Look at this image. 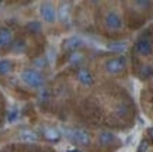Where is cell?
<instances>
[{"instance_id":"cell-9","label":"cell","mask_w":153,"mask_h":152,"mask_svg":"<svg viewBox=\"0 0 153 152\" xmlns=\"http://www.w3.org/2000/svg\"><path fill=\"white\" fill-rule=\"evenodd\" d=\"M13 32L7 27H0V49H6L13 44Z\"/></svg>"},{"instance_id":"cell-22","label":"cell","mask_w":153,"mask_h":152,"mask_svg":"<svg viewBox=\"0 0 153 152\" xmlns=\"http://www.w3.org/2000/svg\"><path fill=\"white\" fill-rule=\"evenodd\" d=\"M149 137H150V138L153 139V128H152V130H149Z\"/></svg>"},{"instance_id":"cell-2","label":"cell","mask_w":153,"mask_h":152,"mask_svg":"<svg viewBox=\"0 0 153 152\" xmlns=\"http://www.w3.org/2000/svg\"><path fill=\"white\" fill-rule=\"evenodd\" d=\"M65 135L68 137L69 141H72L79 147H88L91 142V137L86 130H68V131H65Z\"/></svg>"},{"instance_id":"cell-17","label":"cell","mask_w":153,"mask_h":152,"mask_svg":"<svg viewBox=\"0 0 153 152\" xmlns=\"http://www.w3.org/2000/svg\"><path fill=\"white\" fill-rule=\"evenodd\" d=\"M25 30H27L30 34H39V32L42 31V25L39 21H30V23H27V25H25Z\"/></svg>"},{"instance_id":"cell-3","label":"cell","mask_w":153,"mask_h":152,"mask_svg":"<svg viewBox=\"0 0 153 152\" xmlns=\"http://www.w3.org/2000/svg\"><path fill=\"white\" fill-rule=\"evenodd\" d=\"M125 68H126V58L122 55L110 58V59H107L105 64H104V69L110 75H118L125 69Z\"/></svg>"},{"instance_id":"cell-16","label":"cell","mask_w":153,"mask_h":152,"mask_svg":"<svg viewBox=\"0 0 153 152\" xmlns=\"http://www.w3.org/2000/svg\"><path fill=\"white\" fill-rule=\"evenodd\" d=\"M13 70V62L10 59H1L0 61V76H6Z\"/></svg>"},{"instance_id":"cell-19","label":"cell","mask_w":153,"mask_h":152,"mask_svg":"<svg viewBox=\"0 0 153 152\" xmlns=\"http://www.w3.org/2000/svg\"><path fill=\"white\" fill-rule=\"evenodd\" d=\"M134 6L136 10H139V11H146L152 7V1H149V0H136L134 1Z\"/></svg>"},{"instance_id":"cell-23","label":"cell","mask_w":153,"mask_h":152,"mask_svg":"<svg viewBox=\"0 0 153 152\" xmlns=\"http://www.w3.org/2000/svg\"><path fill=\"white\" fill-rule=\"evenodd\" d=\"M68 152H82L80 149H70V151H68Z\"/></svg>"},{"instance_id":"cell-4","label":"cell","mask_w":153,"mask_h":152,"mask_svg":"<svg viewBox=\"0 0 153 152\" xmlns=\"http://www.w3.org/2000/svg\"><path fill=\"white\" fill-rule=\"evenodd\" d=\"M104 25H105L110 31H120L124 23H122V17L121 14L115 10H110L107 11L104 16Z\"/></svg>"},{"instance_id":"cell-6","label":"cell","mask_w":153,"mask_h":152,"mask_svg":"<svg viewBox=\"0 0 153 152\" xmlns=\"http://www.w3.org/2000/svg\"><path fill=\"white\" fill-rule=\"evenodd\" d=\"M97 141L101 147H112V145L120 142V138L114 133H111V131H101L98 134Z\"/></svg>"},{"instance_id":"cell-15","label":"cell","mask_w":153,"mask_h":152,"mask_svg":"<svg viewBox=\"0 0 153 152\" xmlns=\"http://www.w3.org/2000/svg\"><path fill=\"white\" fill-rule=\"evenodd\" d=\"M69 13H70V7L68 3H62L58 9V19L60 21H68L69 19Z\"/></svg>"},{"instance_id":"cell-20","label":"cell","mask_w":153,"mask_h":152,"mask_svg":"<svg viewBox=\"0 0 153 152\" xmlns=\"http://www.w3.org/2000/svg\"><path fill=\"white\" fill-rule=\"evenodd\" d=\"M17 118H19V110H17V109H14L13 111H10L9 113L7 120H9L10 123H14V121H17Z\"/></svg>"},{"instance_id":"cell-1","label":"cell","mask_w":153,"mask_h":152,"mask_svg":"<svg viewBox=\"0 0 153 152\" xmlns=\"http://www.w3.org/2000/svg\"><path fill=\"white\" fill-rule=\"evenodd\" d=\"M20 78L23 80L28 88L31 89H41L44 85H45V78L44 75L39 72L35 68H28V69H24L20 75Z\"/></svg>"},{"instance_id":"cell-10","label":"cell","mask_w":153,"mask_h":152,"mask_svg":"<svg viewBox=\"0 0 153 152\" xmlns=\"http://www.w3.org/2000/svg\"><path fill=\"white\" fill-rule=\"evenodd\" d=\"M19 138L21 139L23 142L34 144L39 139V134H38L37 131H33V130H23V131H20Z\"/></svg>"},{"instance_id":"cell-7","label":"cell","mask_w":153,"mask_h":152,"mask_svg":"<svg viewBox=\"0 0 153 152\" xmlns=\"http://www.w3.org/2000/svg\"><path fill=\"white\" fill-rule=\"evenodd\" d=\"M135 49H136V52H138V55L149 56L153 51V44L149 38H140V40H138V42H136Z\"/></svg>"},{"instance_id":"cell-18","label":"cell","mask_w":153,"mask_h":152,"mask_svg":"<svg viewBox=\"0 0 153 152\" xmlns=\"http://www.w3.org/2000/svg\"><path fill=\"white\" fill-rule=\"evenodd\" d=\"M84 61V56L80 54L79 51H73L69 54V62L72 65H80Z\"/></svg>"},{"instance_id":"cell-13","label":"cell","mask_w":153,"mask_h":152,"mask_svg":"<svg viewBox=\"0 0 153 152\" xmlns=\"http://www.w3.org/2000/svg\"><path fill=\"white\" fill-rule=\"evenodd\" d=\"M107 48H108L110 52H114V54H122V52H125L126 51L128 45H126V42H124V41H112L107 45Z\"/></svg>"},{"instance_id":"cell-8","label":"cell","mask_w":153,"mask_h":152,"mask_svg":"<svg viewBox=\"0 0 153 152\" xmlns=\"http://www.w3.org/2000/svg\"><path fill=\"white\" fill-rule=\"evenodd\" d=\"M77 80H79L80 85H83L86 88H90L94 83V76L87 68H80L77 70Z\"/></svg>"},{"instance_id":"cell-21","label":"cell","mask_w":153,"mask_h":152,"mask_svg":"<svg viewBox=\"0 0 153 152\" xmlns=\"http://www.w3.org/2000/svg\"><path fill=\"white\" fill-rule=\"evenodd\" d=\"M45 62H47V61L44 59V58H37V59L34 61V64H35V66H37L38 69L44 68V66H45Z\"/></svg>"},{"instance_id":"cell-14","label":"cell","mask_w":153,"mask_h":152,"mask_svg":"<svg viewBox=\"0 0 153 152\" xmlns=\"http://www.w3.org/2000/svg\"><path fill=\"white\" fill-rule=\"evenodd\" d=\"M11 51L14 54H24L27 51V41L24 38H17L11 44Z\"/></svg>"},{"instance_id":"cell-5","label":"cell","mask_w":153,"mask_h":152,"mask_svg":"<svg viewBox=\"0 0 153 152\" xmlns=\"http://www.w3.org/2000/svg\"><path fill=\"white\" fill-rule=\"evenodd\" d=\"M39 16L41 19L48 24H53L58 20V11H56L55 6L49 3V1H44L39 7Z\"/></svg>"},{"instance_id":"cell-24","label":"cell","mask_w":153,"mask_h":152,"mask_svg":"<svg viewBox=\"0 0 153 152\" xmlns=\"http://www.w3.org/2000/svg\"><path fill=\"white\" fill-rule=\"evenodd\" d=\"M31 152H34V151H31Z\"/></svg>"},{"instance_id":"cell-12","label":"cell","mask_w":153,"mask_h":152,"mask_svg":"<svg viewBox=\"0 0 153 152\" xmlns=\"http://www.w3.org/2000/svg\"><path fill=\"white\" fill-rule=\"evenodd\" d=\"M82 45H83V41H82L79 37H70V38H68V40L63 42V48L68 49V51H70V52L77 51Z\"/></svg>"},{"instance_id":"cell-11","label":"cell","mask_w":153,"mask_h":152,"mask_svg":"<svg viewBox=\"0 0 153 152\" xmlns=\"http://www.w3.org/2000/svg\"><path fill=\"white\" fill-rule=\"evenodd\" d=\"M44 137H45V139L51 141V142H56V141L60 139L62 133L55 127H47V128H44Z\"/></svg>"}]
</instances>
